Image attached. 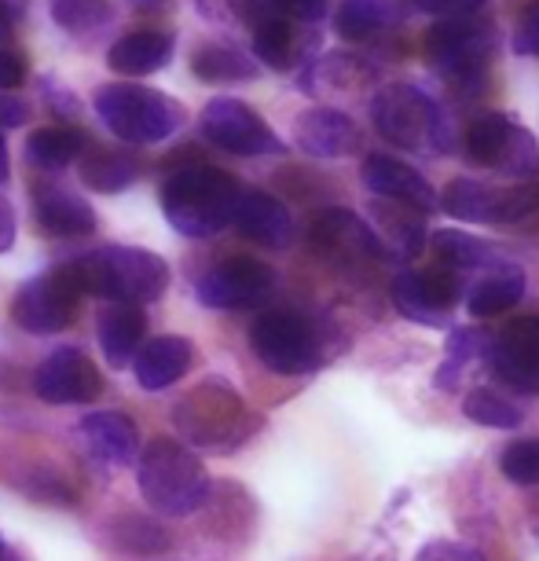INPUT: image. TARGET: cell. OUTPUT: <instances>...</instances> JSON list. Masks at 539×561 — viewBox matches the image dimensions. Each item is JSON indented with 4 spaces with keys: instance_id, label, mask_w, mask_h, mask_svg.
Listing matches in <instances>:
<instances>
[{
    "instance_id": "29",
    "label": "cell",
    "mask_w": 539,
    "mask_h": 561,
    "mask_svg": "<svg viewBox=\"0 0 539 561\" xmlns=\"http://www.w3.org/2000/svg\"><path fill=\"white\" fill-rule=\"evenodd\" d=\"M393 23V0H342L334 12V34L342 41H371Z\"/></svg>"
},
{
    "instance_id": "44",
    "label": "cell",
    "mask_w": 539,
    "mask_h": 561,
    "mask_svg": "<svg viewBox=\"0 0 539 561\" xmlns=\"http://www.w3.org/2000/svg\"><path fill=\"white\" fill-rule=\"evenodd\" d=\"M276 8L294 23H316L326 12V0H276Z\"/></svg>"
},
{
    "instance_id": "47",
    "label": "cell",
    "mask_w": 539,
    "mask_h": 561,
    "mask_svg": "<svg viewBox=\"0 0 539 561\" xmlns=\"http://www.w3.org/2000/svg\"><path fill=\"white\" fill-rule=\"evenodd\" d=\"M15 247V209L8 198H0V253Z\"/></svg>"
},
{
    "instance_id": "50",
    "label": "cell",
    "mask_w": 539,
    "mask_h": 561,
    "mask_svg": "<svg viewBox=\"0 0 539 561\" xmlns=\"http://www.w3.org/2000/svg\"><path fill=\"white\" fill-rule=\"evenodd\" d=\"M8 180V144H4V133H0V184Z\"/></svg>"
},
{
    "instance_id": "12",
    "label": "cell",
    "mask_w": 539,
    "mask_h": 561,
    "mask_svg": "<svg viewBox=\"0 0 539 561\" xmlns=\"http://www.w3.org/2000/svg\"><path fill=\"white\" fill-rule=\"evenodd\" d=\"M459 301V272L451 268H411L393 279V305L404 320L418 327H444Z\"/></svg>"
},
{
    "instance_id": "9",
    "label": "cell",
    "mask_w": 539,
    "mask_h": 561,
    "mask_svg": "<svg viewBox=\"0 0 539 561\" xmlns=\"http://www.w3.org/2000/svg\"><path fill=\"white\" fill-rule=\"evenodd\" d=\"M467 154L478 165L492 169L506 180H536L539 176V144L525 125L511 122L500 111L481 114L478 122L467 129Z\"/></svg>"
},
{
    "instance_id": "15",
    "label": "cell",
    "mask_w": 539,
    "mask_h": 561,
    "mask_svg": "<svg viewBox=\"0 0 539 561\" xmlns=\"http://www.w3.org/2000/svg\"><path fill=\"white\" fill-rule=\"evenodd\" d=\"M312 247L331 257L342 268H367V264H382L389 253L382 250V242L375 239V231L359 220L353 209H323L316 214L309 228Z\"/></svg>"
},
{
    "instance_id": "21",
    "label": "cell",
    "mask_w": 539,
    "mask_h": 561,
    "mask_svg": "<svg viewBox=\"0 0 539 561\" xmlns=\"http://www.w3.org/2000/svg\"><path fill=\"white\" fill-rule=\"evenodd\" d=\"M136 367V382L144 389H169L173 382L187 375L192 367V342L187 337H151L147 345H140V353L133 356Z\"/></svg>"
},
{
    "instance_id": "42",
    "label": "cell",
    "mask_w": 539,
    "mask_h": 561,
    "mask_svg": "<svg viewBox=\"0 0 539 561\" xmlns=\"http://www.w3.org/2000/svg\"><path fill=\"white\" fill-rule=\"evenodd\" d=\"M26 73H30V62H26L23 51L0 45V92L19 89V84L26 81Z\"/></svg>"
},
{
    "instance_id": "13",
    "label": "cell",
    "mask_w": 539,
    "mask_h": 561,
    "mask_svg": "<svg viewBox=\"0 0 539 561\" xmlns=\"http://www.w3.org/2000/svg\"><path fill=\"white\" fill-rule=\"evenodd\" d=\"M484 359L514 393L539 397V316H517L489 342Z\"/></svg>"
},
{
    "instance_id": "34",
    "label": "cell",
    "mask_w": 539,
    "mask_h": 561,
    "mask_svg": "<svg viewBox=\"0 0 539 561\" xmlns=\"http://www.w3.org/2000/svg\"><path fill=\"white\" fill-rule=\"evenodd\" d=\"M489 342H492V337L484 331H478V327H459V331H451L448 334V348H444V364L437 370V386L440 389H456L459 378H462V367H467L473 356L489 353Z\"/></svg>"
},
{
    "instance_id": "40",
    "label": "cell",
    "mask_w": 539,
    "mask_h": 561,
    "mask_svg": "<svg viewBox=\"0 0 539 561\" xmlns=\"http://www.w3.org/2000/svg\"><path fill=\"white\" fill-rule=\"evenodd\" d=\"M415 561H484V558L473 547L459 543V539H429L415 554Z\"/></svg>"
},
{
    "instance_id": "3",
    "label": "cell",
    "mask_w": 539,
    "mask_h": 561,
    "mask_svg": "<svg viewBox=\"0 0 539 561\" xmlns=\"http://www.w3.org/2000/svg\"><path fill=\"white\" fill-rule=\"evenodd\" d=\"M371 122L389 144L415 154H448L456 147L451 118L415 84H386L371 100Z\"/></svg>"
},
{
    "instance_id": "30",
    "label": "cell",
    "mask_w": 539,
    "mask_h": 561,
    "mask_svg": "<svg viewBox=\"0 0 539 561\" xmlns=\"http://www.w3.org/2000/svg\"><path fill=\"white\" fill-rule=\"evenodd\" d=\"M140 169H144V162L133 151H107V147H103V151L84 154L81 180L92 187V192L114 195V192L133 187L136 176H140Z\"/></svg>"
},
{
    "instance_id": "8",
    "label": "cell",
    "mask_w": 539,
    "mask_h": 561,
    "mask_svg": "<svg viewBox=\"0 0 539 561\" xmlns=\"http://www.w3.org/2000/svg\"><path fill=\"white\" fill-rule=\"evenodd\" d=\"M426 51H429L433 67L440 70V78L448 81L451 89L473 96V92L484 89V78H489L495 30L473 15L440 19V23L429 26Z\"/></svg>"
},
{
    "instance_id": "19",
    "label": "cell",
    "mask_w": 539,
    "mask_h": 561,
    "mask_svg": "<svg viewBox=\"0 0 539 561\" xmlns=\"http://www.w3.org/2000/svg\"><path fill=\"white\" fill-rule=\"evenodd\" d=\"M359 176H364V184L371 187L375 195L404 203L411 209H418V214H429V209L437 206V192H433L429 180L422 176L418 169L397 162V158H389V154H371L364 162V173Z\"/></svg>"
},
{
    "instance_id": "48",
    "label": "cell",
    "mask_w": 539,
    "mask_h": 561,
    "mask_svg": "<svg viewBox=\"0 0 539 561\" xmlns=\"http://www.w3.org/2000/svg\"><path fill=\"white\" fill-rule=\"evenodd\" d=\"M48 489L56 492V503H73V500H78V495H73L67 484H59V481H48ZM30 495H34V500H45V489H41L37 478H34V484H30Z\"/></svg>"
},
{
    "instance_id": "2",
    "label": "cell",
    "mask_w": 539,
    "mask_h": 561,
    "mask_svg": "<svg viewBox=\"0 0 539 561\" xmlns=\"http://www.w3.org/2000/svg\"><path fill=\"white\" fill-rule=\"evenodd\" d=\"M81 294H96L118 305L158 301L169 287V264L151 250L136 247H103L67 264Z\"/></svg>"
},
{
    "instance_id": "5",
    "label": "cell",
    "mask_w": 539,
    "mask_h": 561,
    "mask_svg": "<svg viewBox=\"0 0 539 561\" xmlns=\"http://www.w3.org/2000/svg\"><path fill=\"white\" fill-rule=\"evenodd\" d=\"M173 426L180 440L195 444V448L228 451L250 437L257 419L250 415L246 400L225 382H203L187 389L173 408Z\"/></svg>"
},
{
    "instance_id": "33",
    "label": "cell",
    "mask_w": 539,
    "mask_h": 561,
    "mask_svg": "<svg viewBox=\"0 0 539 561\" xmlns=\"http://www.w3.org/2000/svg\"><path fill=\"white\" fill-rule=\"evenodd\" d=\"M433 253H437L440 268H451V272L495 264V250L484 239L470 236V231H437V236H433Z\"/></svg>"
},
{
    "instance_id": "6",
    "label": "cell",
    "mask_w": 539,
    "mask_h": 561,
    "mask_svg": "<svg viewBox=\"0 0 539 561\" xmlns=\"http://www.w3.org/2000/svg\"><path fill=\"white\" fill-rule=\"evenodd\" d=\"M250 348L268 370L298 378V375H312L316 367L326 364L331 337H326V327L309 320V316L290 309H272L253 320Z\"/></svg>"
},
{
    "instance_id": "32",
    "label": "cell",
    "mask_w": 539,
    "mask_h": 561,
    "mask_svg": "<svg viewBox=\"0 0 539 561\" xmlns=\"http://www.w3.org/2000/svg\"><path fill=\"white\" fill-rule=\"evenodd\" d=\"M84 151V133L70 129V125H51V129H37L30 136L26 154L30 162L56 173V169H67L73 158H81Z\"/></svg>"
},
{
    "instance_id": "35",
    "label": "cell",
    "mask_w": 539,
    "mask_h": 561,
    "mask_svg": "<svg viewBox=\"0 0 539 561\" xmlns=\"http://www.w3.org/2000/svg\"><path fill=\"white\" fill-rule=\"evenodd\" d=\"M462 415L478 426H489V430H517L521 426V408L511 404L506 397H500L495 389L481 386V389H470L467 400H462Z\"/></svg>"
},
{
    "instance_id": "1",
    "label": "cell",
    "mask_w": 539,
    "mask_h": 561,
    "mask_svg": "<svg viewBox=\"0 0 539 561\" xmlns=\"http://www.w3.org/2000/svg\"><path fill=\"white\" fill-rule=\"evenodd\" d=\"M242 187L217 165H180L162 187V214L180 236L209 239L225 231L236 214Z\"/></svg>"
},
{
    "instance_id": "4",
    "label": "cell",
    "mask_w": 539,
    "mask_h": 561,
    "mask_svg": "<svg viewBox=\"0 0 539 561\" xmlns=\"http://www.w3.org/2000/svg\"><path fill=\"white\" fill-rule=\"evenodd\" d=\"M136 481H140L144 500L151 511L165 517L195 514L209 500V473L180 440L158 437L144 448L140 466H136Z\"/></svg>"
},
{
    "instance_id": "23",
    "label": "cell",
    "mask_w": 539,
    "mask_h": 561,
    "mask_svg": "<svg viewBox=\"0 0 539 561\" xmlns=\"http://www.w3.org/2000/svg\"><path fill=\"white\" fill-rule=\"evenodd\" d=\"M521 298H525V272L517 268L514 261H495V264H489V272H484L481 279L470 287L467 309H470V316L489 320V316L511 312Z\"/></svg>"
},
{
    "instance_id": "17",
    "label": "cell",
    "mask_w": 539,
    "mask_h": 561,
    "mask_svg": "<svg viewBox=\"0 0 539 561\" xmlns=\"http://www.w3.org/2000/svg\"><path fill=\"white\" fill-rule=\"evenodd\" d=\"M294 140H298L301 151L312 158H348L364 147L359 125L334 107L305 111L301 118L294 122Z\"/></svg>"
},
{
    "instance_id": "41",
    "label": "cell",
    "mask_w": 539,
    "mask_h": 561,
    "mask_svg": "<svg viewBox=\"0 0 539 561\" xmlns=\"http://www.w3.org/2000/svg\"><path fill=\"white\" fill-rule=\"evenodd\" d=\"M514 51L517 56H539V0L525 8L514 30Z\"/></svg>"
},
{
    "instance_id": "25",
    "label": "cell",
    "mask_w": 539,
    "mask_h": 561,
    "mask_svg": "<svg viewBox=\"0 0 539 561\" xmlns=\"http://www.w3.org/2000/svg\"><path fill=\"white\" fill-rule=\"evenodd\" d=\"M81 433L92 444V451L107 462H133L140 451V430L122 411H92V415H84Z\"/></svg>"
},
{
    "instance_id": "16",
    "label": "cell",
    "mask_w": 539,
    "mask_h": 561,
    "mask_svg": "<svg viewBox=\"0 0 539 561\" xmlns=\"http://www.w3.org/2000/svg\"><path fill=\"white\" fill-rule=\"evenodd\" d=\"M34 393L48 404H92L103 393V378L78 348H56L34 370Z\"/></svg>"
},
{
    "instance_id": "20",
    "label": "cell",
    "mask_w": 539,
    "mask_h": 561,
    "mask_svg": "<svg viewBox=\"0 0 539 561\" xmlns=\"http://www.w3.org/2000/svg\"><path fill=\"white\" fill-rule=\"evenodd\" d=\"M375 239L382 242L386 253H400V257H418L426 247V214L411 209L393 198H375L371 203V225Z\"/></svg>"
},
{
    "instance_id": "52",
    "label": "cell",
    "mask_w": 539,
    "mask_h": 561,
    "mask_svg": "<svg viewBox=\"0 0 539 561\" xmlns=\"http://www.w3.org/2000/svg\"><path fill=\"white\" fill-rule=\"evenodd\" d=\"M140 4H158V0H140Z\"/></svg>"
},
{
    "instance_id": "46",
    "label": "cell",
    "mask_w": 539,
    "mask_h": 561,
    "mask_svg": "<svg viewBox=\"0 0 539 561\" xmlns=\"http://www.w3.org/2000/svg\"><path fill=\"white\" fill-rule=\"evenodd\" d=\"M231 8H236V15L246 19L250 26H257L261 19H268V15L279 12L276 0H231Z\"/></svg>"
},
{
    "instance_id": "22",
    "label": "cell",
    "mask_w": 539,
    "mask_h": 561,
    "mask_svg": "<svg viewBox=\"0 0 539 561\" xmlns=\"http://www.w3.org/2000/svg\"><path fill=\"white\" fill-rule=\"evenodd\" d=\"M34 209H37V225L48 236H89L96 228V214H92V206L84 198L51 184L34 187Z\"/></svg>"
},
{
    "instance_id": "28",
    "label": "cell",
    "mask_w": 539,
    "mask_h": 561,
    "mask_svg": "<svg viewBox=\"0 0 539 561\" xmlns=\"http://www.w3.org/2000/svg\"><path fill=\"white\" fill-rule=\"evenodd\" d=\"M500 195L503 187L481 184V180H451L440 195V209L451 220H467V225H495Z\"/></svg>"
},
{
    "instance_id": "51",
    "label": "cell",
    "mask_w": 539,
    "mask_h": 561,
    "mask_svg": "<svg viewBox=\"0 0 539 561\" xmlns=\"http://www.w3.org/2000/svg\"><path fill=\"white\" fill-rule=\"evenodd\" d=\"M8 23H12V19H8V12H4V8H0V45H4V34H8Z\"/></svg>"
},
{
    "instance_id": "18",
    "label": "cell",
    "mask_w": 539,
    "mask_h": 561,
    "mask_svg": "<svg viewBox=\"0 0 539 561\" xmlns=\"http://www.w3.org/2000/svg\"><path fill=\"white\" fill-rule=\"evenodd\" d=\"M231 225L239 228V236H246L250 242L257 247H268V250H283L290 247L294 239V220H290V209L279 203L276 195L268 192H246L242 187L239 203H236V214H231Z\"/></svg>"
},
{
    "instance_id": "26",
    "label": "cell",
    "mask_w": 539,
    "mask_h": 561,
    "mask_svg": "<svg viewBox=\"0 0 539 561\" xmlns=\"http://www.w3.org/2000/svg\"><path fill=\"white\" fill-rule=\"evenodd\" d=\"M253 30V51L268 70H294L305 56V41L298 37V26L294 19H287L283 12L261 19Z\"/></svg>"
},
{
    "instance_id": "27",
    "label": "cell",
    "mask_w": 539,
    "mask_h": 561,
    "mask_svg": "<svg viewBox=\"0 0 539 561\" xmlns=\"http://www.w3.org/2000/svg\"><path fill=\"white\" fill-rule=\"evenodd\" d=\"M147 334V320L136 305H114L100 316V345L114 367H125L140 353Z\"/></svg>"
},
{
    "instance_id": "37",
    "label": "cell",
    "mask_w": 539,
    "mask_h": 561,
    "mask_svg": "<svg viewBox=\"0 0 539 561\" xmlns=\"http://www.w3.org/2000/svg\"><path fill=\"white\" fill-rule=\"evenodd\" d=\"M114 543L125 554H162V550H169V533L162 525L147 522V517L125 514L114 522Z\"/></svg>"
},
{
    "instance_id": "43",
    "label": "cell",
    "mask_w": 539,
    "mask_h": 561,
    "mask_svg": "<svg viewBox=\"0 0 539 561\" xmlns=\"http://www.w3.org/2000/svg\"><path fill=\"white\" fill-rule=\"evenodd\" d=\"M484 4H489V0H415V8H418V12L437 15V19L473 15V12H481Z\"/></svg>"
},
{
    "instance_id": "36",
    "label": "cell",
    "mask_w": 539,
    "mask_h": 561,
    "mask_svg": "<svg viewBox=\"0 0 539 561\" xmlns=\"http://www.w3.org/2000/svg\"><path fill=\"white\" fill-rule=\"evenodd\" d=\"M495 225H511V228H525V231L539 228V176L525 180V184L503 187Z\"/></svg>"
},
{
    "instance_id": "49",
    "label": "cell",
    "mask_w": 539,
    "mask_h": 561,
    "mask_svg": "<svg viewBox=\"0 0 539 561\" xmlns=\"http://www.w3.org/2000/svg\"><path fill=\"white\" fill-rule=\"evenodd\" d=\"M0 8H4V12H8V19H15V15H23L26 0H0Z\"/></svg>"
},
{
    "instance_id": "24",
    "label": "cell",
    "mask_w": 539,
    "mask_h": 561,
    "mask_svg": "<svg viewBox=\"0 0 539 561\" xmlns=\"http://www.w3.org/2000/svg\"><path fill=\"white\" fill-rule=\"evenodd\" d=\"M169 56H173V37L158 34V30H136V34L114 41L107 67L122 78H147V73L162 70Z\"/></svg>"
},
{
    "instance_id": "11",
    "label": "cell",
    "mask_w": 539,
    "mask_h": 561,
    "mask_svg": "<svg viewBox=\"0 0 539 561\" xmlns=\"http://www.w3.org/2000/svg\"><path fill=\"white\" fill-rule=\"evenodd\" d=\"M203 133L209 144L225 147L231 154L257 158V154H279V136L268 129V122L242 100H209L203 111Z\"/></svg>"
},
{
    "instance_id": "7",
    "label": "cell",
    "mask_w": 539,
    "mask_h": 561,
    "mask_svg": "<svg viewBox=\"0 0 539 561\" xmlns=\"http://www.w3.org/2000/svg\"><path fill=\"white\" fill-rule=\"evenodd\" d=\"M96 114L125 144L169 140L184 125V103L144 84H107L96 92Z\"/></svg>"
},
{
    "instance_id": "45",
    "label": "cell",
    "mask_w": 539,
    "mask_h": 561,
    "mask_svg": "<svg viewBox=\"0 0 539 561\" xmlns=\"http://www.w3.org/2000/svg\"><path fill=\"white\" fill-rule=\"evenodd\" d=\"M30 122V103L12 96V92H0V129H15V125Z\"/></svg>"
},
{
    "instance_id": "53",
    "label": "cell",
    "mask_w": 539,
    "mask_h": 561,
    "mask_svg": "<svg viewBox=\"0 0 539 561\" xmlns=\"http://www.w3.org/2000/svg\"><path fill=\"white\" fill-rule=\"evenodd\" d=\"M0 554H4V547H0Z\"/></svg>"
},
{
    "instance_id": "10",
    "label": "cell",
    "mask_w": 539,
    "mask_h": 561,
    "mask_svg": "<svg viewBox=\"0 0 539 561\" xmlns=\"http://www.w3.org/2000/svg\"><path fill=\"white\" fill-rule=\"evenodd\" d=\"M81 290L67 272V264L56 272H45L30 279L12 301V320L30 334H59L78 320Z\"/></svg>"
},
{
    "instance_id": "39",
    "label": "cell",
    "mask_w": 539,
    "mask_h": 561,
    "mask_svg": "<svg viewBox=\"0 0 539 561\" xmlns=\"http://www.w3.org/2000/svg\"><path fill=\"white\" fill-rule=\"evenodd\" d=\"M500 470L511 484H521V489H532L539 484V437H525L506 444L500 455Z\"/></svg>"
},
{
    "instance_id": "38",
    "label": "cell",
    "mask_w": 539,
    "mask_h": 561,
    "mask_svg": "<svg viewBox=\"0 0 539 561\" xmlns=\"http://www.w3.org/2000/svg\"><path fill=\"white\" fill-rule=\"evenodd\" d=\"M51 19L67 34H92L111 19L107 0H51Z\"/></svg>"
},
{
    "instance_id": "14",
    "label": "cell",
    "mask_w": 539,
    "mask_h": 561,
    "mask_svg": "<svg viewBox=\"0 0 539 561\" xmlns=\"http://www.w3.org/2000/svg\"><path fill=\"white\" fill-rule=\"evenodd\" d=\"M276 294V272L264 261L236 257L198 279V301L209 309H257Z\"/></svg>"
},
{
    "instance_id": "31",
    "label": "cell",
    "mask_w": 539,
    "mask_h": 561,
    "mask_svg": "<svg viewBox=\"0 0 539 561\" xmlns=\"http://www.w3.org/2000/svg\"><path fill=\"white\" fill-rule=\"evenodd\" d=\"M192 73L206 84H231V81H253L257 78V62L236 45H217L209 41L192 56Z\"/></svg>"
}]
</instances>
